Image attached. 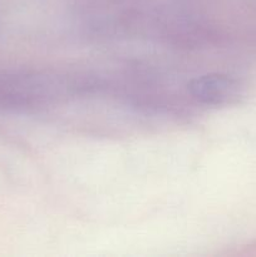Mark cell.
<instances>
[{"label": "cell", "instance_id": "1", "mask_svg": "<svg viewBox=\"0 0 256 257\" xmlns=\"http://www.w3.org/2000/svg\"><path fill=\"white\" fill-rule=\"evenodd\" d=\"M93 88L88 80L49 70L0 72V110L29 112L74 98Z\"/></svg>", "mask_w": 256, "mask_h": 257}, {"label": "cell", "instance_id": "2", "mask_svg": "<svg viewBox=\"0 0 256 257\" xmlns=\"http://www.w3.org/2000/svg\"><path fill=\"white\" fill-rule=\"evenodd\" d=\"M188 92L200 104L208 107H228L242 99L245 87L240 80L231 75L210 73L191 80Z\"/></svg>", "mask_w": 256, "mask_h": 257}]
</instances>
